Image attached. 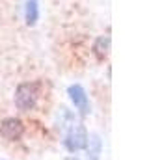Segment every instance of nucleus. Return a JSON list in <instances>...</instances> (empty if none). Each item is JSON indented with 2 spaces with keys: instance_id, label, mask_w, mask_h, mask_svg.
<instances>
[{
  "instance_id": "nucleus-9",
  "label": "nucleus",
  "mask_w": 149,
  "mask_h": 160,
  "mask_svg": "<svg viewBox=\"0 0 149 160\" xmlns=\"http://www.w3.org/2000/svg\"><path fill=\"white\" fill-rule=\"evenodd\" d=\"M67 160H78V158H67Z\"/></svg>"
},
{
  "instance_id": "nucleus-7",
  "label": "nucleus",
  "mask_w": 149,
  "mask_h": 160,
  "mask_svg": "<svg viewBox=\"0 0 149 160\" xmlns=\"http://www.w3.org/2000/svg\"><path fill=\"white\" fill-rule=\"evenodd\" d=\"M73 123H74L73 112L67 110V108H60V112H58V127H60V130H69Z\"/></svg>"
},
{
  "instance_id": "nucleus-2",
  "label": "nucleus",
  "mask_w": 149,
  "mask_h": 160,
  "mask_svg": "<svg viewBox=\"0 0 149 160\" xmlns=\"http://www.w3.org/2000/svg\"><path fill=\"white\" fill-rule=\"evenodd\" d=\"M86 145H88V132H86L84 125L73 123L71 128L67 130V136H65V147L71 153H76V151L86 149Z\"/></svg>"
},
{
  "instance_id": "nucleus-1",
  "label": "nucleus",
  "mask_w": 149,
  "mask_h": 160,
  "mask_svg": "<svg viewBox=\"0 0 149 160\" xmlns=\"http://www.w3.org/2000/svg\"><path fill=\"white\" fill-rule=\"evenodd\" d=\"M37 104V89L34 84L30 82H23L17 86L15 89V106L21 112H30L34 110Z\"/></svg>"
},
{
  "instance_id": "nucleus-3",
  "label": "nucleus",
  "mask_w": 149,
  "mask_h": 160,
  "mask_svg": "<svg viewBox=\"0 0 149 160\" xmlns=\"http://www.w3.org/2000/svg\"><path fill=\"white\" fill-rule=\"evenodd\" d=\"M0 134L9 142H17L24 134V125L19 118H6L0 123Z\"/></svg>"
},
{
  "instance_id": "nucleus-8",
  "label": "nucleus",
  "mask_w": 149,
  "mask_h": 160,
  "mask_svg": "<svg viewBox=\"0 0 149 160\" xmlns=\"http://www.w3.org/2000/svg\"><path fill=\"white\" fill-rule=\"evenodd\" d=\"M24 17H26V22H28L30 26H32V24H36L37 17H39V6H37V0H26Z\"/></svg>"
},
{
  "instance_id": "nucleus-5",
  "label": "nucleus",
  "mask_w": 149,
  "mask_h": 160,
  "mask_svg": "<svg viewBox=\"0 0 149 160\" xmlns=\"http://www.w3.org/2000/svg\"><path fill=\"white\" fill-rule=\"evenodd\" d=\"M108 50H110V38L108 36H101L97 38L95 45H93V52L99 60H105L108 56Z\"/></svg>"
},
{
  "instance_id": "nucleus-6",
  "label": "nucleus",
  "mask_w": 149,
  "mask_h": 160,
  "mask_svg": "<svg viewBox=\"0 0 149 160\" xmlns=\"http://www.w3.org/2000/svg\"><path fill=\"white\" fill-rule=\"evenodd\" d=\"M88 158L90 160H99V155H101V149H103V145H101V140H99V136L97 134H93L91 138H88Z\"/></svg>"
},
{
  "instance_id": "nucleus-4",
  "label": "nucleus",
  "mask_w": 149,
  "mask_h": 160,
  "mask_svg": "<svg viewBox=\"0 0 149 160\" xmlns=\"http://www.w3.org/2000/svg\"><path fill=\"white\" fill-rule=\"evenodd\" d=\"M69 97H71V101H73L74 108H76L80 114H88L90 104H88V95H86V91H84L82 86H78V84L69 86Z\"/></svg>"
}]
</instances>
